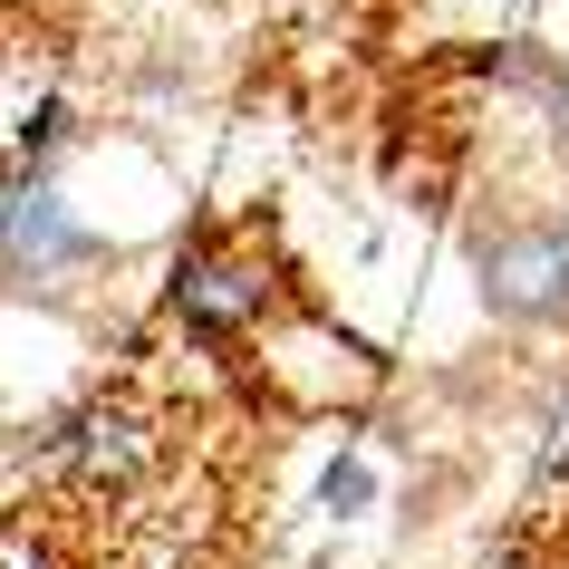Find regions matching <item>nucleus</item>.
<instances>
[{
	"mask_svg": "<svg viewBox=\"0 0 569 569\" xmlns=\"http://www.w3.org/2000/svg\"><path fill=\"white\" fill-rule=\"evenodd\" d=\"M473 290L482 309L521 338H560L569 329V222L560 212H511L473 232Z\"/></svg>",
	"mask_w": 569,
	"mask_h": 569,
	"instance_id": "obj_3",
	"label": "nucleus"
},
{
	"mask_svg": "<svg viewBox=\"0 0 569 569\" xmlns=\"http://www.w3.org/2000/svg\"><path fill=\"white\" fill-rule=\"evenodd\" d=\"M531 435H540L531 445V492H569V377L550 387V406H540Z\"/></svg>",
	"mask_w": 569,
	"mask_h": 569,
	"instance_id": "obj_5",
	"label": "nucleus"
},
{
	"mask_svg": "<svg viewBox=\"0 0 569 569\" xmlns=\"http://www.w3.org/2000/svg\"><path fill=\"white\" fill-rule=\"evenodd\" d=\"M97 270H117V241L78 222V203L59 193V164H20L10 154L0 164V290L59 309Z\"/></svg>",
	"mask_w": 569,
	"mask_h": 569,
	"instance_id": "obj_1",
	"label": "nucleus"
},
{
	"mask_svg": "<svg viewBox=\"0 0 569 569\" xmlns=\"http://www.w3.org/2000/svg\"><path fill=\"white\" fill-rule=\"evenodd\" d=\"M154 453H164V425H154L136 396H78L68 416L39 425V463H49L68 492H88V502L136 492V482L154 473Z\"/></svg>",
	"mask_w": 569,
	"mask_h": 569,
	"instance_id": "obj_4",
	"label": "nucleus"
},
{
	"mask_svg": "<svg viewBox=\"0 0 569 569\" xmlns=\"http://www.w3.org/2000/svg\"><path fill=\"white\" fill-rule=\"evenodd\" d=\"M270 309H280V270L232 241L222 222H193L174 241V261H164V329L193 338V348H241V338L270 329Z\"/></svg>",
	"mask_w": 569,
	"mask_h": 569,
	"instance_id": "obj_2",
	"label": "nucleus"
},
{
	"mask_svg": "<svg viewBox=\"0 0 569 569\" xmlns=\"http://www.w3.org/2000/svg\"><path fill=\"white\" fill-rule=\"evenodd\" d=\"M68 136H78V107H68L59 88H49V97H30V117H20V164H59V154H68Z\"/></svg>",
	"mask_w": 569,
	"mask_h": 569,
	"instance_id": "obj_6",
	"label": "nucleus"
},
{
	"mask_svg": "<svg viewBox=\"0 0 569 569\" xmlns=\"http://www.w3.org/2000/svg\"><path fill=\"white\" fill-rule=\"evenodd\" d=\"M560 222H569V193H560Z\"/></svg>",
	"mask_w": 569,
	"mask_h": 569,
	"instance_id": "obj_8",
	"label": "nucleus"
},
{
	"mask_svg": "<svg viewBox=\"0 0 569 569\" xmlns=\"http://www.w3.org/2000/svg\"><path fill=\"white\" fill-rule=\"evenodd\" d=\"M367 492H377V473H367L358 453H348V463H329V482H319V502H329L338 521H358V511H367Z\"/></svg>",
	"mask_w": 569,
	"mask_h": 569,
	"instance_id": "obj_7",
	"label": "nucleus"
}]
</instances>
